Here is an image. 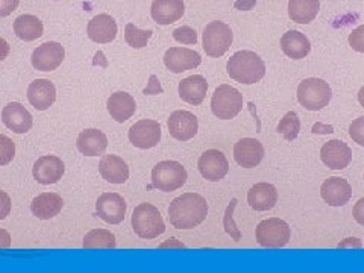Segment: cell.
I'll use <instances>...</instances> for the list:
<instances>
[{
	"label": "cell",
	"mask_w": 364,
	"mask_h": 273,
	"mask_svg": "<svg viewBox=\"0 0 364 273\" xmlns=\"http://www.w3.org/2000/svg\"><path fill=\"white\" fill-rule=\"evenodd\" d=\"M226 70L235 82L252 85L264 77L266 64L252 50H238L228 61Z\"/></svg>",
	"instance_id": "7a4b0ae2"
},
{
	"label": "cell",
	"mask_w": 364,
	"mask_h": 273,
	"mask_svg": "<svg viewBox=\"0 0 364 273\" xmlns=\"http://www.w3.org/2000/svg\"><path fill=\"white\" fill-rule=\"evenodd\" d=\"M76 147L85 156H99L105 154L108 147V139L99 129H85L77 135Z\"/></svg>",
	"instance_id": "83f0119b"
},
{
	"label": "cell",
	"mask_w": 364,
	"mask_h": 273,
	"mask_svg": "<svg viewBox=\"0 0 364 273\" xmlns=\"http://www.w3.org/2000/svg\"><path fill=\"white\" fill-rule=\"evenodd\" d=\"M349 135L355 143H358L360 146H364V117H358L357 120L350 123Z\"/></svg>",
	"instance_id": "74e56055"
},
{
	"label": "cell",
	"mask_w": 364,
	"mask_h": 273,
	"mask_svg": "<svg viewBox=\"0 0 364 273\" xmlns=\"http://www.w3.org/2000/svg\"><path fill=\"white\" fill-rule=\"evenodd\" d=\"M64 58L65 50L63 46L56 41H48L32 52L31 63L40 72H53L63 64Z\"/></svg>",
	"instance_id": "30bf717a"
},
{
	"label": "cell",
	"mask_w": 364,
	"mask_h": 273,
	"mask_svg": "<svg viewBox=\"0 0 364 273\" xmlns=\"http://www.w3.org/2000/svg\"><path fill=\"white\" fill-rule=\"evenodd\" d=\"M264 146L255 139H242L234 146L235 163L243 168H254L264 159Z\"/></svg>",
	"instance_id": "9a60e30c"
},
{
	"label": "cell",
	"mask_w": 364,
	"mask_h": 273,
	"mask_svg": "<svg viewBox=\"0 0 364 273\" xmlns=\"http://www.w3.org/2000/svg\"><path fill=\"white\" fill-rule=\"evenodd\" d=\"M331 87L321 77H309L298 87L299 104L309 111H322L331 102Z\"/></svg>",
	"instance_id": "277c9868"
},
{
	"label": "cell",
	"mask_w": 364,
	"mask_h": 273,
	"mask_svg": "<svg viewBox=\"0 0 364 273\" xmlns=\"http://www.w3.org/2000/svg\"><path fill=\"white\" fill-rule=\"evenodd\" d=\"M131 225L134 232L144 240H152L166 231V225L159 210L152 203H140L132 211Z\"/></svg>",
	"instance_id": "3957f363"
},
{
	"label": "cell",
	"mask_w": 364,
	"mask_h": 273,
	"mask_svg": "<svg viewBox=\"0 0 364 273\" xmlns=\"http://www.w3.org/2000/svg\"><path fill=\"white\" fill-rule=\"evenodd\" d=\"M65 172V166L63 159L56 155H44L40 156L32 168L33 179L41 186L56 184Z\"/></svg>",
	"instance_id": "5bb4252c"
},
{
	"label": "cell",
	"mask_w": 364,
	"mask_h": 273,
	"mask_svg": "<svg viewBox=\"0 0 364 273\" xmlns=\"http://www.w3.org/2000/svg\"><path fill=\"white\" fill-rule=\"evenodd\" d=\"M152 33L154 32L151 29L141 31L134 26L132 23H128L127 28H124V41H127L132 49H143L147 46V43H149Z\"/></svg>",
	"instance_id": "836d02e7"
},
{
	"label": "cell",
	"mask_w": 364,
	"mask_h": 273,
	"mask_svg": "<svg viewBox=\"0 0 364 273\" xmlns=\"http://www.w3.org/2000/svg\"><path fill=\"white\" fill-rule=\"evenodd\" d=\"M167 213L176 230H193L207 219L208 203L198 193H184L172 200Z\"/></svg>",
	"instance_id": "6da1fadb"
},
{
	"label": "cell",
	"mask_w": 364,
	"mask_h": 273,
	"mask_svg": "<svg viewBox=\"0 0 364 273\" xmlns=\"http://www.w3.org/2000/svg\"><path fill=\"white\" fill-rule=\"evenodd\" d=\"M311 132H313V134H333V132H334V128L329 127V124L316 123V124H313Z\"/></svg>",
	"instance_id": "f6af8a7d"
},
{
	"label": "cell",
	"mask_w": 364,
	"mask_h": 273,
	"mask_svg": "<svg viewBox=\"0 0 364 273\" xmlns=\"http://www.w3.org/2000/svg\"><path fill=\"white\" fill-rule=\"evenodd\" d=\"M96 213L104 222L119 225L127 215V202L119 193H104L97 198Z\"/></svg>",
	"instance_id": "4fadbf2b"
},
{
	"label": "cell",
	"mask_w": 364,
	"mask_h": 273,
	"mask_svg": "<svg viewBox=\"0 0 364 273\" xmlns=\"http://www.w3.org/2000/svg\"><path fill=\"white\" fill-rule=\"evenodd\" d=\"M237 207V199H232L231 203L228 205L225 218H223V228L228 235H231V238L234 242H240L242 240V231L238 230V226L234 220V210Z\"/></svg>",
	"instance_id": "e575fe53"
},
{
	"label": "cell",
	"mask_w": 364,
	"mask_h": 273,
	"mask_svg": "<svg viewBox=\"0 0 364 273\" xmlns=\"http://www.w3.org/2000/svg\"><path fill=\"white\" fill-rule=\"evenodd\" d=\"M187 170L178 161H167L158 163L152 168V187L163 191V193H172L179 190L187 182Z\"/></svg>",
	"instance_id": "5b68a950"
},
{
	"label": "cell",
	"mask_w": 364,
	"mask_h": 273,
	"mask_svg": "<svg viewBox=\"0 0 364 273\" xmlns=\"http://www.w3.org/2000/svg\"><path fill=\"white\" fill-rule=\"evenodd\" d=\"M173 40L181 44H196L198 32L190 26H181L173 31Z\"/></svg>",
	"instance_id": "8d00e7d4"
},
{
	"label": "cell",
	"mask_w": 364,
	"mask_h": 273,
	"mask_svg": "<svg viewBox=\"0 0 364 273\" xmlns=\"http://www.w3.org/2000/svg\"><path fill=\"white\" fill-rule=\"evenodd\" d=\"M9 52H11L9 43H8L5 38L0 37V61H5V60L8 58Z\"/></svg>",
	"instance_id": "bcb514c9"
},
{
	"label": "cell",
	"mask_w": 364,
	"mask_h": 273,
	"mask_svg": "<svg viewBox=\"0 0 364 273\" xmlns=\"http://www.w3.org/2000/svg\"><path fill=\"white\" fill-rule=\"evenodd\" d=\"M198 168L203 179L219 182L230 172V163H228L223 152L218 149H208L199 156Z\"/></svg>",
	"instance_id": "7c38bea8"
},
{
	"label": "cell",
	"mask_w": 364,
	"mask_h": 273,
	"mask_svg": "<svg viewBox=\"0 0 364 273\" xmlns=\"http://www.w3.org/2000/svg\"><path fill=\"white\" fill-rule=\"evenodd\" d=\"M203 50L211 58H220L228 50H230L234 36L231 28L223 21L214 20L208 23L202 33Z\"/></svg>",
	"instance_id": "52a82bcc"
},
{
	"label": "cell",
	"mask_w": 364,
	"mask_h": 273,
	"mask_svg": "<svg viewBox=\"0 0 364 273\" xmlns=\"http://www.w3.org/2000/svg\"><path fill=\"white\" fill-rule=\"evenodd\" d=\"M20 0H0V18L8 17L18 8Z\"/></svg>",
	"instance_id": "b9f144b4"
},
{
	"label": "cell",
	"mask_w": 364,
	"mask_h": 273,
	"mask_svg": "<svg viewBox=\"0 0 364 273\" xmlns=\"http://www.w3.org/2000/svg\"><path fill=\"white\" fill-rule=\"evenodd\" d=\"M208 82L202 75H193L179 82V97L193 107H199L207 97Z\"/></svg>",
	"instance_id": "d4e9b609"
},
{
	"label": "cell",
	"mask_w": 364,
	"mask_h": 273,
	"mask_svg": "<svg viewBox=\"0 0 364 273\" xmlns=\"http://www.w3.org/2000/svg\"><path fill=\"white\" fill-rule=\"evenodd\" d=\"M281 50L291 60H304L311 52V43L305 33L299 31H289L281 37Z\"/></svg>",
	"instance_id": "484cf974"
},
{
	"label": "cell",
	"mask_w": 364,
	"mask_h": 273,
	"mask_svg": "<svg viewBox=\"0 0 364 273\" xmlns=\"http://www.w3.org/2000/svg\"><path fill=\"white\" fill-rule=\"evenodd\" d=\"M321 9L318 0H289V16L294 23L309 25Z\"/></svg>",
	"instance_id": "4dcf8cb0"
},
{
	"label": "cell",
	"mask_w": 364,
	"mask_h": 273,
	"mask_svg": "<svg viewBox=\"0 0 364 273\" xmlns=\"http://www.w3.org/2000/svg\"><path fill=\"white\" fill-rule=\"evenodd\" d=\"M168 246H178V247H182V249H184L186 247V245L184 243H178L176 240H175V238H170V242H166V243H163L161 246H159V247H168Z\"/></svg>",
	"instance_id": "681fc988"
},
{
	"label": "cell",
	"mask_w": 364,
	"mask_h": 273,
	"mask_svg": "<svg viewBox=\"0 0 364 273\" xmlns=\"http://www.w3.org/2000/svg\"><path fill=\"white\" fill-rule=\"evenodd\" d=\"M322 163L333 170H343L352 161V149L341 140H331L322 146Z\"/></svg>",
	"instance_id": "d6986e66"
},
{
	"label": "cell",
	"mask_w": 364,
	"mask_h": 273,
	"mask_svg": "<svg viewBox=\"0 0 364 273\" xmlns=\"http://www.w3.org/2000/svg\"><path fill=\"white\" fill-rule=\"evenodd\" d=\"M11 208H13V202H11V198L6 191L0 190V220H5L9 213Z\"/></svg>",
	"instance_id": "ab89813d"
},
{
	"label": "cell",
	"mask_w": 364,
	"mask_h": 273,
	"mask_svg": "<svg viewBox=\"0 0 364 273\" xmlns=\"http://www.w3.org/2000/svg\"><path fill=\"white\" fill-rule=\"evenodd\" d=\"M2 122L14 134H26L33 127L31 112L20 102H9L2 109Z\"/></svg>",
	"instance_id": "2e32d148"
},
{
	"label": "cell",
	"mask_w": 364,
	"mask_h": 273,
	"mask_svg": "<svg viewBox=\"0 0 364 273\" xmlns=\"http://www.w3.org/2000/svg\"><path fill=\"white\" fill-rule=\"evenodd\" d=\"M338 249L341 247H357V249H361L363 247V243L358 240V238H346L345 242H341L338 246H337Z\"/></svg>",
	"instance_id": "c3c4849f"
},
{
	"label": "cell",
	"mask_w": 364,
	"mask_h": 273,
	"mask_svg": "<svg viewBox=\"0 0 364 273\" xmlns=\"http://www.w3.org/2000/svg\"><path fill=\"white\" fill-rule=\"evenodd\" d=\"M352 214H354V219H355L360 225H364V199H360V200L357 202L354 210H352Z\"/></svg>",
	"instance_id": "7bdbcfd3"
},
{
	"label": "cell",
	"mask_w": 364,
	"mask_h": 273,
	"mask_svg": "<svg viewBox=\"0 0 364 273\" xmlns=\"http://www.w3.org/2000/svg\"><path fill=\"white\" fill-rule=\"evenodd\" d=\"M163 87L159 84V79L156 75H151L149 77V84L143 90V95L146 96H155V95H161L163 93Z\"/></svg>",
	"instance_id": "60d3db41"
},
{
	"label": "cell",
	"mask_w": 364,
	"mask_h": 273,
	"mask_svg": "<svg viewBox=\"0 0 364 273\" xmlns=\"http://www.w3.org/2000/svg\"><path fill=\"white\" fill-rule=\"evenodd\" d=\"M16 156V144L9 136L0 134V166H8Z\"/></svg>",
	"instance_id": "d590c367"
},
{
	"label": "cell",
	"mask_w": 364,
	"mask_h": 273,
	"mask_svg": "<svg viewBox=\"0 0 364 273\" xmlns=\"http://www.w3.org/2000/svg\"><path fill=\"white\" fill-rule=\"evenodd\" d=\"M321 196L329 207H343L352 199V187L343 178H328L321 187Z\"/></svg>",
	"instance_id": "ac0fdd59"
},
{
	"label": "cell",
	"mask_w": 364,
	"mask_h": 273,
	"mask_svg": "<svg viewBox=\"0 0 364 273\" xmlns=\"http://www.w3.org/2000/svg\"><path fill=\"white\" fill-rule=\"evenodd\" d=\"M107 108H108L109 116L114 120L123 123L134 116L136 104L131 95L124 93V91H117V93L109 96L107 102Z\"/></svg>",
	"instance_id": "f1b7e54d"
},
{
	"label": "cell",
	"mask_w": 364,
	"mask_h": 273,
	"mask_svg": "<svg viewBox=\"0 0 364 273\" xmlns=\"http://www.w3.org/2000/svg\"><path fill=\"white\" fill-rule=\"evenodd\" d=\"M257 5V0H235L234 8L238 11H250Z\"/></svg>",
	"instance_id": "ee69618b"
},
{
	"label": "cell",
	"mask_w": 364,
	"mask_h": 273,
	"mask_svg": "<svg viewBox=\"0 0 364 273\" xmlns=\"http://www.w3.org/2000/svg\"><path fill=\"white\" fill-rule=\"evenodd\" d=\"M64 208V200L56 193H41L31 202V211L40 220H49Z\"/></svg>",
	"instance_id": "4316f807"
},
{
	"label": "cell",
	"mask_w": 364,
	"mask_h": 273,
	"mask_svg": "<svg viewBox=\"0 0 364 273\" xmlns=\"http://www.w3.org/2000/svg\"><path fill=\"white\" fill-rule=\"evenodd\" d=\"M11 246V235L4 228H0V249H8Z\"/></svg>",
	"instance_id": "7dc6e473"
},
{
	"label": "cell",
	"mask_w": 364,
	"mask_h": 273,
	"mask_svg": "<svg viewBox=\"0 0 364 273\" xmlns=\"http://www.w3.org/2000/svg\"><path fill=\"white\" fill-rule=\"evenodd\" d=\"M129 141L139 149H152L161 140V124L156 120L143 119L129 128Z\"/></svg>",
	"instance_id": "9c48e42d"
},
{
	"label": "cell",
	"mask_w": 364,
	"mask_h": 273,
	"mask_svg": "<svg viewBox=\"0 0 364 273\" xmlns=\"http://www.w3.org/2000/svg\"><path fill=\"white\" fill-rule=\"evenodd\" d=\"M82 247L84 249H116L117 247L116 235L108 230H91L84 237Z\"/></svg>",
	"instance_id": "1f68e13d"
},
{
	"label": "cell",
	"mask_w": 364,
	"mask_h": 273,
	"mask_svg": "<svg viewBox=\"0 0 364 273\" xmlns=\"http://www.w3.org/2000/svg\"><path fill=\"white\" fill-rule=\"evenodd\" d=\"M28 100L38 111L49 109L56 100V88L53 82L49 79H37L31 82L28 88Z\"/></svg>",
	"instance_id": "7402d4cb"
},
{
	"label": "cell",
	"mask_w": 364,
	"mask_h": 273,
	"mask_svg": "<svg viewBox=\"0 0 364 273\" xmlns=\"http://www.w3.org/2000/svg\"><path fill=\"white\" fill-rule=\"evenodd\" d=\"M14 33L23 41H36L43 36V21L32 14H23L14 20Z\"/></svg>",
	"instance_id": "f546056e"
},
{
	"label": "cell",
	"mask_w": 364,
	"mask_h": 273,
	"mask_svg": "<svg viewBox=\"0 0 364 273\" xmlns=\"http://www.w3.org/2000/svg\"><path fill=\"white\" fill-rule=\"evenodd\" d=\"M243 109V95L237 88L222 84L214 90L211 97V111L220 120H231Z\"/></svg>",
	"instance_id": "8992f818"
},
{
	"label": "cell",
	"mask_w": 364,
	"mask_h": 273,
	"mask_svg": "<svg viewBox=\"0 0 364 273\" xmlns=\"http://www.w3.org/2000/svg\"><path fill=\"white\" fill-rule=\"evenodd\" d=\"M249 207L255 211H270L278 203V191L269 182H258L247 193Z\"/></svg>",
	"instance_id": "cb8c5ba5"
},
{
	"label": "cell",
	"mask_w": 364,
	"mask_h": 273,
	"mask_svg": "<svg viewBox=\"0 0 364 273\" xmlns=\"http://www.w3.org/2000/svg\"><path fill=\"white\" fill-rule=\"evenodd\" d=\"M202 63L200 55L196 50L187 48H170L164 53V65L173 73H182L199 67Z\"/></svg>",
	"instance_id": "e0dca14e"
},
{
	"label": "cell",
	"mask_w": 364,
	"mask_h": 273,
	"mask_svg": "<svg viewBox=\"0 0 364 273\" xmlns=\"http://www.w3.org/2000/svg\"><path fill=\"white\" fill-rule=\"evenodd\" d=\"M278 134H281L284 139L287 141H293L298 139L299 131H301V120L298 117V114L294 111L287 112L286 116H284L279 123H278V128H277Z\"/></svg>",
	"instance_id": "d6a6232c"
},
{
	"label": "cell",
	"mask_w": 364,
	"mask_h": 273,
	"mask_svg": "<svg viewBox=\"0 0 364 273\" xmlns=\"http://www.w3.org/2000/svg\"><path fill=\"white\" fill-rule=\"evenodd\" d=\"M117 23L109 14H97L88 21L87 36L97 44H107L117 37Z\"/></svg>",
	"instance_id": "ffe728a7"
},
{
	"label": "cell",
	"mask_w": 364,
	"mask_h": 273,
	"mask_svg": "<svg viewBox=\"0 0 364 273\" xmlns=\"http://www.w3.org/2000/svg\"><path fill=\"white\" fill-rule=\"evenodd\" d=\"M363 32H364V26L361 25L355 31H352L350 36H349L350 48L354 49L355 52H360V53L364 52V33Z\"/></svg>",
	"instance_id": "f35d334b"
},
{
	"label": "cell",
	"mask_w": 364,
	"mask_h": 273,
	"mask_svg": "<svg viewBox=\"0 0 364 273\" xmlns=\"http://www.w3.org/2000/svg\"><path fill=\"white\" fill-rule=\"evenodd\" d=\"M255 237L261 247L278 249L289 245L291 238V230L286 220L272 218L258 223Z\"/></svg>",
	"instance_id": "ba28073f"
},
{
	"label": "cell",
	"mask_w": 364,
	"mask_h": 273,
	"mask_svg": "<svg viewBox=\"0 0 364 273\" xmlns=\"http://www.w3.org/2000/svg\"><path fill=\"white\" fill-rule=\"evenodd\" d=\"M167 128L168 134L172 135L175 140L188 141L196 136L199 131V122L193 112L186 109H178L170 114V117L167 120Z\"/></svg>",
	"instance_id": "8fae6325"
},
{
	"label": "cell",
	"mask_w": 364,
	"mask_h": 273,
	"mask_svg": "<svg viewBox=\"0 0 364 273\" xmlns=\"http://www.w3.org/2000/svg\"><path fill=\"white\" fill-rule=\"evenodd\" d=\"M186 13L184 0H154L151 6V16L158 25H172L182 18Z\"/></svg>",
	"instance_id": "44dd1931"
},
{
	"label": "cell",
	"mask_w": 364,
	"mask_h": 273,
	"mask_svg": "<svg viewBox=\"0 0 364 273\" xmlns=\"http://www.w3.org/2000/svg\"><path fill=\"white\" fill-rule=\"evenodd\" d=\"M99 173L109 184H124L129 179V167L117 155H104L99 163Z\"/></svg>",
	"instance_id": "603a6c76"
}]
</instances>
